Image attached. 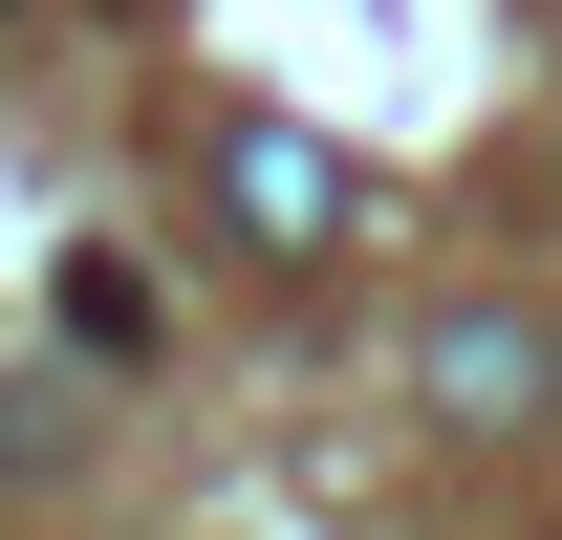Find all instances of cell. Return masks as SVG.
I'll use <instances>...</instances> for the list:
<instances>
[{"label": "cell", "instance_id": "cell-1", "mask_svg": "<svg viewBox=\"0 0 562 540\" xmlns=\"http://www.w3.org/2000/svg\"><path fill=\"white\" fill-rule=\"evenodd\" d=\"M216 216H238L260 260H325V238H347V151L281 131V109H216Z\"/></svg>", "mask_w": 562, "mask_h": 540}, {"label": "cell", "instance_id": "cell-2", "mask_svg": "<svg viewBox=\"0 0 562 540\" xmlns=\"http://www.w3.org/2000/svg\"><path fill=\"white\" fill-rule=\"evenodd\" d=\"M541 390H562L541 325H497V303H476V325H432V410H454V432H541Z\"/></svg>", "mask_w": 562, "mask_h": 540}]
</instances>
